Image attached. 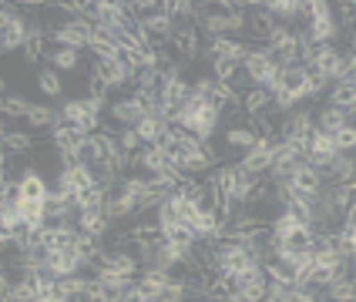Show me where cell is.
<instances>
[{"instance_id":"cell-1","label":"cell","mask_w":356,"mask_h":302,"mask_svg":"<svg viewBox=\"0 0 356 302\" xmlns=\"http://www.w3.org/2000/svg\"><path fill=\"white\" fill-rule=\"evenodd\" d=\"M242 71H245V78L252 81L256 87H276L279 78H282V64H279L266 47H252L249 54H245V60H242Z\"/></svg>"},{"instance_id":"cell-2","label":"cell","mask_w":356,"mask_h":302,"mask_svg":"<svg viewBox=\"0 0 356 302\" xmlns=\"http://www.w3.org/2000/svg\"><path fill=\"white\" fill-rule=\"evenodd\" d=\"M27 40H31V20L17 14L14 3H3V10H0V47H3V54L24 51Z\"/></svg>"},{"instance_id":"cell-3","label":"cell","mask_w":356,"mask_h":302,"mask_svg":"<svg viewBox=\"0 0 356 302\" xmlns=\"http://www.w3.org/2000/svg\"><path fill=\"white\" fill-rule=\"evenodd\" d=\"M309 67H316L330 84H337V81L346 78V54H343V47H337V44H323V47H316Z\"/></svg>"},{"instance_id":"cell-4","label":"cell","mask_w":356,"mask_h":302,"mask_svg":"<svg viewBox=\"0 0 356 302\" xmlns=\"http://www.w3.org/2000/svg\"><path fill=\"white\" fill-rule=\"evenodd\" d=\"M313 131H316V111L299 104L296 111H289L279 124V141H306Z\"/></svg>"},{"instance_id":"cell-5","label":"cell","mask_w":356,"mask_h":302,"mask_svg":"<svg viewBox=\"0 0 356 302\" xmlns=\"http://www.w3.org/2000/svg\"><path fill=\"white\" fill-rule=\"evenodd\" d=\"M95 185H101V178L91 165H67V168H58V181H54V188L71 192L74 199H78L81 192L95 188Z\"/></svg>"},{"instance_id":"cell-6","label":"cell","mask_w":356,"mask_h":302,"mask_svg":"<svg viewBox=\"0 0 356 302\" xmlns=\"http://www.w3.org/2000/svg\"><path fill=\"white\" fill-rule=\"evenodd\" d=\"M279 138H259L242 158L236 161L242 171H249V175H256V178H262V175H269V168H273V148H276Z\"/></svg>"},{"instance_id":"cell-7","label":"cell","mask_w":356,"mask_h":302,"mask_svg":"<svg viewBox=\"0 0 356 302\" xmlns=\"http://www.w3.org/2000/svg\"><path fill=\"white\" fill-rule=\"evenodd\" d=\"M289 188H293V195H302V199H316L319 192H323V171L313 168L309 161H299L296 168H293V175H289Z\"/></svg>"},{"instance_id":"cell-8","label":"cell","mask_w":356,"mask_h":302,"mask_svg":"<svg viewBox=\"0 0 356 302\" xmlns=\"http://www.w3.org/2000/svg\"><path fill=\"white\" fill-rule=\"evenodd\" d=\"M131 168H141V175H165V171H175V165L168 158V148L165 144H145L135 161H131Z\"/></svg>"},{"instance_id":"cell-9","label":"cell","mask_w":356,"mask_h":302,"mask_svg":"<svg viewBox=\"0 0 356 302\" xmlns=\"http://www.w3.org/2000/svg\"><path fill=\"white\" fill-rule=\"evenodd\" d=\"M337 141H333V135H326V131H313L309 138H306V161L313 165V168H319V171H326L330 168V161L337 158Z\"/></svg>"},{"instance_id":"cell-10","label":"cell","mask_w":356,"mask_h":302,"mask_svg":"<svg viewBox=\"0 0 356 302\" xmlns=\"http://www.w3.org/2000/svg\"><path fill=\"white\" fill-rule=\"evenodd\" d=\"M104 118H111L118 128H138V121L148 118V108L128 94V98H115V101H111Z\"/></svg>"},{"instance_id":"cell-11","label":"cell","mask_w":356,"mask_h":302,"mask_svg":"<svg viewBox=\"0 0 356 302\" xmlns=\"http://www.w3.org/2000/svg\"><path fill=\"white\" fill-rule=\"evenodd\" d=\"M168 44H172V51H175L178 58H185V60H195L198 54H205V47H202V31H198L195 24H178Z\"/></svg>"},{"instance_id":"cell-12","label":"cell","mask_w":356,"mask_h":302,"mask_svg":"<svg viewBox=\"0 0 356 302\" xmlns=\"http://www.w3.org/2000/svg\"><path fill=\"white\" fill-rule=\"evenodd\" d=\"M104 215L111 221H121V219H131V215H138V201L131 199L124 188H121V178L111 185V192H108V201H104Z\"/></svg>"},{"instance_id":"cell-13","label":"cell","mask_w":356,"mask_h":302,"mask_svg":"<svg viewBox=\"0 0 356 302\" xmlns=\"http://www.w3.org/2000/svg\"><path fill=\"white\" fill-rule=\"evenodd\" d=\"M252 51V44L238 37H209V47H205V58L216 60V58H225V60H245V54Z\"/></svg>"},{"instance_id":"cell-14","label":"cell","mask_w":356,"mask_h":302,"mask_svg":"<svg viewBox=\"0 0 356 302\" xmlns=\"http://www.w3.org/2000/svg\"><path fill=\"white\" fill-rule=\"evenodd\" d=\"M236 289L249 302H266V296H269V276H266L262 269H252V272L238 276V279H236Z\"/></svg>"},{"instance_id":"cell-15","label":"cell","mask_w":356,"mask_h":302,"mask_svg":"<svg viewBox=\"0 0 356 302\" xmlns=\"http://www.w3.org/2000/svg\"><path fill=\"white\" fill-rule=\"evenodd\" d=\"M276 24L279 20L269 14V7H266V3H249V34H252L256 40L266 44V40L273 37Z\"/></svg>"},{"instance_id":"cell-16","label":"cell","mask_w":356,"mask_h":302,"mask_svg":"<svg viewBox=\"0 0 356 302\" xmlns=\"http://www.w3.org/2000/svg\"><path fill=\"white\" fill-rule=\"evenodd\" d=\"M74 225H78V232L91 235V239H104L111 228V219L104 215V208H91V212H78Z\"/></svg>"},{"instance_id":"cell-17","label":"cell","mask_w":356,"mask_h":302,"mask_svg":"<svg viewBox=\"0 0 356 302\" xmlns=\"http://www.w3.org/2000/svg\"><path fill=\"white\" fill-rule=\"evenodd\" d=\"M326 104H333L339 111H356V81H337V84H330V91H326Z\"/></svg>"},{"instance_id":"cell-18","label":"cell","mask_w":356,"mask_h":302,"mask_svg":"<svg viewBox=\"0 0 356 302\" xmlns=\"http://www.w3.org/2000/svg\"><path fill=\"white\" fill-rule=\"evenodd\" d=\"M44 60H47L58 74H78L81 71V51H71V47H51Z\"/></svg>"},{"instance_id":"cell-19","label":"cell","mask_w":356,"mask_h":302,"mask_svg":"<svg viewBox=\"0 0 356 302\" xmlns=\"http://www.w3.org/2000/svg\"><path fill=\"white\" fill-rule=\"evenodd\" d=\"M269 108H273V91H269V87H245V91H242V111H245L249 118L266 115Z\"/></svg>"},{"instance_id":"cell-20","label":"cell","mask_w":356,"mask_h":302,"mask_svg":"<svg viewBox=\"0 0 356 302\" xmlns=\"http://www.w3.org/2000/svg\"><path fill=\"white\" fill-rule=\"evenodd\" d=\"M323 178H330V185H350L356 178V158L353 155H337L330 161V168L323 171Z\"/></svg>"},{"instance_id":"cell-21","label":"cell","mask_w":356,"mask_h":302,"mask_svg":"<svg viewBox=\"0 0 356 302\" xmlns=\"http://www.w3.org/2000/svg\"><path fill=\"white\" fill-rule=\"evenodd\" d=\"M168 128H172V121H165L159 118V115H148V118H141L138 121V138L145 141V144H161L165 141V135H168Z\"/></svg>"},{"instance_id":"cell-22","label":"cell","mask_w":356,"mask_h":302,"mask_svg":"<svg viewBox=\"0 0 356 302\" xmlns=\"http://www.w3.org/2000/svg\"><path fill=\"white\" fill-rule=\"evenodd\" d=\"M38 87L44 98H64V74H58L51 64H44V67H38Z\"/></svg>"},{"instance_id":"cell-23","label":"cell","mask_w":356,"mask_h":302,"mask_svg":"<svg viewBox=\"0 0 356 302\" xmlns=\"http://www.w3.org/2000/svg\"><path fill=\"white\" fill-rule=\"evenodd\" d=\"M27 124H31V128H38V131H54V128L60 124V111L47 108V104H31Z\"/></svg>"},{"instance_id":"cell-24","label":"cell","mask_w":356,"mask_h":302,"mask_svg":"<svg viewBox=\"0 0 356 302\" xmlns=\"http://www.w3.org/2000/svg\"><path fill=\"white\" fill-rule=\"evenodd\" d=\"M346 121H350V118H346V111H339V108H333V104H323V108H316V128H319V131H326V135H337Z\"/></svg>"},{"instance_id":"cell-25","label":"cell","mask_w":356,"mask_h":302,"mask_svg":"<svg viewBox=\"0 0 356 302\" xmlns=\"http://www.w3.org/2000/svg\"><path fill=\"white\" fill-rule=\"evenodd\" d=\"M31 148H38V141L31 138L27 131H7V128H3V155H7V158L27 155Z\"/></svg>"},{"instance_id":"cell-26","label":"cell","mask_w":356,"mask_h":302,"mask_svg":"<svg viewBox=\"0 0 356 302\" xmlns=\"http://www.w3.org/2000/svg\"><path fill=\"white\" fill-rule=\"evenodd\" d=\"M266 7H269V14H273L279 24H296V20L302 17V3H299V0H269Z\"/></svg>"},{"instance_id":"cell-27","label":"cell","mask_w":356,"mask_h":302,"mask_svg":"<svg viewBox=\"0 0 356 302\" xmlns=\"http://www.w3.org/2000/svg\"><path fill=\"white\" fill-rule=\"evenodd\" d=\"M88 282L91 279H84V276H64V279H58V296L60 299H84Z\"/></svg>"},{"instance_id":"cell-28","label":"cell","mask_w":356,"mask_h":302,"mask_svg":"<svg viewBox=\"0 0 356 302\" xmlns=\"http://www.w3.org/2000/svg\"><path fill=\"white\" fill-rule=\"evenodd\" d=\"M3 115H7V118L27 121V115H31V101L20 98V94H3Z\"/></svg>"},{"instance_id":"cell-29","label":"cell","mask_w":356,"mask_h":302,"mask_svg":"<svg viewBox=\"0 0 356 302\" xmlns=\"http://www.w3.org/2000/svg\"><path fill=\"white\" fill-rule=\"evenodd\" d=\"M333 141H337L339 155H353V151H356V124H350V121H346L337 135H333Z\"/></svg>"},{"instance_id":"cell-30","label":"cell","mask_w":356,"mask_h":302,"mask_svg":"<svg viewBox=\"0 0 356 302\" xmlns=\"http://www.w3.org/2000/svg\"><path fill=\"white\" fill-rule=\"evenodd\" d=\"M0 225H3V232H17V228H24V219H20V212H17L14 201H0Z\"/></svg>"},{"instance_id":"cell-31","label":"cell","mask_w":356,"mask_h":302,"mask_svg":"<svg viewBox=\"0 0 356 302\" xmlns=\"http://www.w3.org/2000/svg\"><path fill=\"white\" fill-rule=\"evenodd\" d=\"M337 20L339 27L350 34V31H356V0H343V3H337Z\"/></svg>"},{"instance_id":"cell-32","label":"cell","mask_w":356,"mask_h":302,"mask_svg":"<svg viewBox=\"0 0 356 302\" xmlns=\"http://www.w3.org/2000/svg\"><path fill=\"white\" fill-rule=\"evenodd\" d=\"M118 141H121V148H124L131 158H135L141 148H145V141L138 138V131H135V128H121V131H118Z\"/></svg>"},{"instance_id":"cell-33","label":"cell","mask_w":356,"mask_h":302,"mask_svg":"<svg viewBox=\"0 0 356 302\" xmlns=\"http://www.w3.org/2000/svg\"><path fill=\"white\" fill-rule=\"evenodd\" d=\"M118 302H155V299H152V296L138 285V279H135V285H131V289H124V292L118 296Z\"/></svg>"},{"instance_id":"cell-34","label":"cell","mask_w":356,"mask_h":302,"mask_svg":"<svg viewBox=\"0 0 356 302\" xmlns=\"http://www.w3.org/2000/svg\"><path fill=\"white\" fill-rule=\"evenodd\" d=\"M222 302H249V299H245V296H242V292L236 289V292H229V296H225Z\"/></svg>"},{"instance_id":"cell-35","label":"cell","mask_w":356,"mask_h":302,"mask_svg":"<svg viewBox=\"0 0 356 302\" xmlns=\"http://www.w3.org/2000/svg\"><path fill=\"white\" fill-rule=\"evenodd\" d=\"M38 302H67V299H60V296H44V299H38Z\"/></svg>"},{"instance_id":"cell-36","label":"cell","mask_w":356,"mask_h":302,"mask_svg":"<svg viewBox=\"0 0 356 302\" xmlns=\"http://www.w3.org/2000/svg\"><path fill=\"white\" fill-rule=\"evenodd\" d=\"M343 232H346V235H350V242L356 245V228H343Z\"/></svg>"},{"instance_id":"cell-37","label":"cell","mask_w":356,"mask_h":302,"mask_svg":"<svg viewBox=\"0 0 356 302\" xmlns=\"http://www.w3.org/2000/svg\"><path fill=\"white\" fill-rule=\"evenodd\" d=\"M350 272H353V279H356V255L350 259Z\"/></svg>"},{"instance_id":"cell-38","label":"cell","mask_w":356,"mask_h":302,"mask_svg":"<svg viewBox=\"0 0 356 302\" xmlns=\"http://www.w3.org/2000/svg\"><path fill=\"white\" fill-rule=\"evenodd\" d=\"M198 302H216V299H198Z\"/></svg>"}]
</instances>
